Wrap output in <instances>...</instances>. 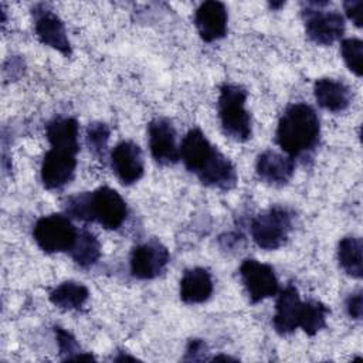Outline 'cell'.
Listing matches in <instances>:
<instances>
[{"label":"cell","instance_id":"cell-1","mask_svg":"<svg viewBox=\"0 0 363 363\" xmlns=\"http://www.w3.org/2000/svg\"><path fill=\"white\" fill-rule=\"evenodd\" d=\"M320 136V122L315 109L308 104L289 105L279 118L275 140L289 157L312 152Z\"/></svg>","mask_w":363,"mask_h":363},{"label":"cell","instance_id":"cell-2","mask_svg":"<svg viewBox=\"0 0 363 363\" xmlns=\"http://www.w3.org/2000/svg\"><path fill=\"white\" fill-rule=\"evenodd\" d=\"M247 91L237 84H223L218 96V116L223 132L235 142L251 138V116L245 109Z\"/></svg>","mask_w":363,"mask_h":363},{"label":"cell","instance_id":"cell-3","mask_svg":"<svg viewBox=\"0 0 363 363\" xmlns=\"http://www.w3.org/2000/svg\"><path fill=\"white\" fill-rule=\"evenodd\" d=\"M251 237L262 250L281 248L292 230V214L282 206H272L251 221Z\"/></svg>","mask_w":363,"mask_h":363},{"label":"cell","instance_id":"cell-4","mask_svg":"<svg viewBox=\"0 0 363 363\" xmlns=\"http://www.w3.org/2000/svg\"><path fill=\"white\" fill-rule=\"evenodd\" d=\"M126 216L128 206L116 190L102 186L86 193L85 221H96L106 230H116L125 223Z\"/></svg>","mask_w":363,"mask_h":363},{"label":"cell","instance_id":"cell-5","mask_svg":"<svg viewBox=\"0 0 363 363\" xmlns=\"http://www.w3.org/2000/svg\"><path fill=\"white\" fill-rule=\"evenodd\" d=\"M78 230L67 216L50 214L40 217L33 228L37 245L47 254L69 251L77 240Z\"/></svg>","mask_w":363,"mask_h":363},{"label":"cell","instance_id":"cell-6","mask_svg":"<svg viewBox=\"0 0 363 363\" xmlns=\"http://www.w3.org/2000/svg\"><path fill=\"white\" fill-rule=\"evenodd\" d=\"M328 1H309L302 10L308 37L320 45H330L345 33V18L337 11H325L320 7Z\"/></svg>","mask_w":363,"mask_h":363},{"label":"cell","instance_id":"cell-7","mask_svg":"<svg viewBox=\"0 0 363 363\" xmlns=\"http://www.w3.org/2000/svg\"><path fill=\"white\" fill-rule=\"evenodd\" d=\"M240 277L252 303L278 294V279L271 265L247 258L240 265Z\"/></svg>","mask_w":363,"mask_h":363},{"label":"cell","instance_id":"cell-8","mask_svg":"<svg viewBox=\"0 0 363 363\" xmlns=\"http://www.w3.org/2000/svg\"><path fill=\"white\" fill-rule=\"evenodd\" d=\"M169 258V251L160 241H146L132 250L130 272L138 279H153L164 271Z\"/></svg>","mask_w":363,"mask_h":363},{"label":"cell","instance_id":"cell-9","mask_svg":"<svg viewBox=\"0 0 363 363\" xmlns=\"http://www.w3.org/2000/svg\"><path fill=\"white\" fill-rule=\"evenodd\" d=\"M149 149L159 164H173L180 159V147L176 143V130L166 118H155L147 125Z\"/></svg>","mask_w":363,"mask_h":363},{"label":"cell","instance_id":"cell-10","mask_svg":"<svg viewBox=\"0 0 363 363\" xmlns=\"http://www.w3.org/2000/svg\"><path fill=\"white\" fill-rule=\"evenodd\" d=\"M77 153L51 147L41 163V182L45 189L55 190L69 183L77 167Z\"/></svg>","mask_w":363,"mask_h":363},{"label":"cell","instance_id":"cell-11","mask_svg":"<svg viewBox=\"0 0 363 363\" xmlns=\"http://www.w3.org/2000/svg\"><path fill=\"white\" fill-rule=\"evenodd\" d=\"M33 16L34 30L40 43L60 51L67 57L71 55V44L61 18L52 10H48L43 4L33 10Z\"/></svg>","mask_w":363,"mask_h":363},{"label":"cell","instance_id":"cell-12","mask_svg":"<svg viewBox=\"0 0 363 363\" xmlns=\"http://www.w3.org/2000/svg\"><path fill=\"white\" fill-rule=\"evenodd\" d=\"M111 164L115 176L125 186L136 183L145 172L142 150L132 140H122L112 149Z\"/></svg>","mask_w":363,"mask_h":363},{"label":"cell","instance_id":"cell-13","mask_svg":"<svg viewBox=\"0 0 363 363\" xmlns=\"http://www.w3.org/2000/svg\"><path fill=\"white\" fill-rule=\"evenodd\" d=\"M228 14L223 3L208 0L201 3L194 11L196 28L206 43H213L227 34Z\"/></svg>","mask_w":363,"mask_h":363},{"label":"cell","instance_id":"cell-14","mask_svg":"<svg viewBox=\"0 0 363 363\" xmlns=\"http://www.w3.org/2000/svg\"><path fill=\"white\" fill-rule=\"evenodd\" d=\"M302 303L299 292L292 284L286 285L279 292L275 303V315L272 318V326L278 335H291L299 328Z\"/></svg>","mask_w":363,"mask_h":363},{"label":"cell","instance_id":"cell-15","mask_svg":"<svg viewBox=\"0 0 363 363\" xmlns=\"http://www.w3.org/2000/svg\"><path fill=\"white\" fill-rule=\"evenodd\" d=\"M257 176L267 184L284 186L295 172V162L288 155L275 150H265L258 155L255 162Z\"/></svg>","mask_w":363,"mask_h":363},{"label":"cell","instance_id":"cell-16","mask_svg":"<svg viewBox=\"0 0 363 363\" xmlns=\"http://www.w3.org/2000/svg\"><path fill=\"white\" fill-rule=\"evenodd\" d=\"M196 176L203 184L220 190H230L235 186L237 182V172L234 164L217 149L207 159Z\"/></svg>","mask_w":363,"mask_h":363},{"label":"cell","instance_id":"cell-17","mask_svg":"<svg viewBox=\"0 0 363 363\" xmlns=\"http://www.w3.org/2000/svg\"><path fill=\"white\" fill-rule=\"evenodd\" d=\"M214 150L216 147L208 142L206 135L194 128L190 129L182 140L180 159L189 172L197 174Z\"/></svg>","mask_w":363,"mask_h":363},{"label":"cell","instance_id":"cell-18","mask_svg":"<svg viewBox=\"0 0 363 363\" xmlns=\"http://www.w3.org/2000/svg\"><path fill=\"white\" fill-rule=\"evenodd\" d=\"M315 99L326 111L342 112L352 101V92L349 86L333 78H320L313 85Z\"/></svg>","mask_w":363,"mask_h":363},{"label":"cell","instance_id":"cell-19","mask_svg":"<svg viewBox=\"0 0 363 363\" xmlns=\"http://www.w3.org/2000/svg\"><path fill=\"white\" fill-rule=\"evenodd\" d=\"M213 294V279L207 269L196 267L186 269L180 279V299L194 305L206 302Z\"/></svg>","mask_w":363,"mask_h":363},{"label":"cell","instance_id":"cell-20","mask_svg":"<svg viewBox=\"0 0 363 363\" xmlns=\"http://www.w3.org/2000/svg\"><path fill=\"white\" fill-rule=\"evenodd\" d=\"M51 147L78 153V122L74 118H54L45 128Z\"/></svg>","mask_w":363,"mask_h":363},{"label":"cell","instance_id":"cell-21","mask_svg":"<svg viewBox=\"0 0 363 363\" xmlns=\"http://www.w3.org/2000/svg\"><path fill=\"white\" fill-rule=\"evenodd\" d=\"M363 244L359 237L347 235L339 241L337 261L340 268L352 278L360 279L363 277Z\"/></svg>","mask_w":363,"mask_h":363},{"label":"cell","instance_id":"cell-22","mask_svg":"<svg viewBox=\"0 0 363 363\" xmlns=\"http://www.w3.org/2000/svg\"><path fill=\"white\" fill-rule=\"evenodd\" d=\"M88 296L89 291L84 284L65 281L50 292V302L60 309L72 311L79 309L88 301Z\"/></svg>","mask_w":363,"mask_h":363},{"label":"cell","instance_id":"cell-23","mask_svg":"<svg viewBox=\"0 0 363 363\" xmlns=\"http://www.w3.org/2000/svg\"><path fill=\"white\" fill-rule=\"evenodd\" d=\"M68 252L77 265L82 268H88V267H92L99 259L101 244L92 233L82 230V231H78L77 240Z\"/></svg>","mask_w":363,"mask_h":363},{"label":"cell","instance_id":"cell-24","mask_svg":"<svg viewBox=\"0 0 363 363\" xmlns=\"http://www.w3.org/2000/svg\"><path fill=\"white\" fill-rule=\"evenodd\" d=\"M329 308L315 299L306 301L302 303L299 328L309 336L316 335L326 326V318L329 315Z\"/></svg>","mask_w":363,"mask_h":363},{"label":"cell","instance_id":"cell-25","mask_svg":"<svg viewBox=\"0 0 363 363\" xmlns=\"http://www.w3.org/2000/svg\"><path fill=\"white\" fill-rule=\"evenodd\" d=\"M55 337H57V345L60 354H62L64 360H94L92 354L84 353L77 343L75 337L65 329L55 326L54 328Z\"/></svg>","mask_w":363,"mask_h":363},{"label":"cell","instance_id":"cell-26","mask_svg":"<svg viewBox=\"0 0 363 363\" xmlns=\"http://www.w3.org/2000/svg\"><path fill=\"white\" fill-rule=\"evenodd\" d=\"M340 52L347 68L356 75L362 77V60H363V43L359 38H345L340 43Z\"/></svg>","mask_w":363,"mask_h":363},{"label":"cell","instance_id":"cell-27","mask_svg":"<svg viewBox=\"0 0 363 363\" xmlns=\"http://www.w3.org/2000/svg\"><path fill=\"white\" fill-rule=\"evenodd\" d=\"M111 130L106 123L102 122H94L89 123L86 129V143L89 150L96 156H104L106 143L109 140Z\"/></svg>","mask_w":363,"mask_h":363},{"label":"cell","instance_id":"cell-28","mask_svg":"<svg viewBox=\"0 0 363 363\" xmlns=\"http://www.w3.org/2000/svg\"><path fill=\"white\" fill-rule=\"evenodd\" d=\"M346 311L349 313L350 318L360 320L362 319V313H363V295L362 291H357L354 294H352L347 301H346Z\"/></svg>","mask_w":363,"mask_h":363},{"label":"cell","instance_id":"cell-29","mask_svg":"<svg viewBox=\"0 0 363 363\" xmlns=\"http://www.w3.org/2000/svg\"><path fill=\"white\" fill-rule=\"evenodd\" d=\"M343 7H345V11H346V16L354 23L356 27H362L363 23H362V14H363V1H346L343 3Z\"/></svg>","mask_w":363,"mask_h":363},{"label":"cell","instance_id":"cell-30","mask_svg":"<svg viewBox=\"0 0 363 363\" xmlns=\"http://www.w3.org/2000/svg\"><path fill=\"white\" fill-rule=\"evenodd\" d=\"M206 343L200 339H191L189 342L187 350H186V360H200L201 357L199 354H204L206 353Z\"/></svg>","mask_w":363,"mask_h":363},{"label":"cell","instance_id":"cell-31","mask_svg":"<svg viewBox=\"0 0 363 363\" xmlns=\"http://www.w3.org/2000/svg\"><path fill=\"white\" fill-rule=\"evenodd\" d=\"M115 360L121 362V360H136V357H132V356H126V354H122L119 357H115Z\"/></svg>","mask_w":363,"mask_h":363},{"label":"cell","instance_id":"cell-32","mask_svg":"<svg viewBox=\"0 0 363 363\" xmlns=\"http://www.w3.org/2000/svg\"><path fill=\"white\" fill-rule=\"evenodd\" d=\"M272 9H278V7H281V6H284V1H279V3H271L269 4Z\"/></svg>","mask_w":363,"mask_h":363}]
</instances>
